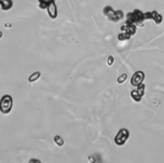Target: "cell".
Listing matches in <instances>:
<instances>
[{"mask_svg":"<svg viewBox=\"0 0 164 163\" xmlns=\"http://www.w3.org/2000/svg\"><path fill=\"white\" fill-rule=\"evenodd\" d=\"M1 38H3V32L0 31V39H1Z\"/></svg>","mask_w":164,"mask_h":163,"instance_id":"d6986e66","label":"cell"},{"mask_svg":"<svg viewBox=\"0 0 164 163\" xmlns=\"http://www.w3.org/2000/svg\"><path fill=\"white\" fill-rule=\"evenodd\" d=\"M136 25H134V24H131V22H129V21H126L124 25L121 26V28H120V32H125V33H129L131 37L136 33Z\"/></svg>","mask_w":164,"mask_h":163,"instance_id":"8992f818","label":"cell"},{"mask_svg":"<svg viewBox=\"0 0 164 163\" xmlns=\"http://www.w3.org/2000/svg\"><path fill=\"white\" fill-rule=\"evenodd\" d=\"M30 162L33 163V162H40V161H39V160H30Z\"/></svg>","mask_w":164,"mask_h":163,"instance_id":"ac0fdd59","label":"cell"},{"mask_svg":"<svg viewBox=\"0 0 164 163\" xmlns=\"http://www.w3.org/2000/svg\"><path fill=\"white\" fill-rule=\"evenodd\" d=\"M47 10H48V13H49V17L53 20H55L56 17H58V10H56V5H55V3H53L50 4L48 7H47Z\"/></svg>","mask_w":164,"mask_h":163,"instance_id":"ba28073f","label":"cell"},{"mask_svg":"<svg viewBox=\"0 0 164 163\" xmlns=\"http://www.w3.org/2000/svg\"><path fill=\"white\" fill-rule=\"evenodd\" d=\"M5 27H6V28H11V24H9V22H7V24H5Z\"/></svg>","mask_w":164,"mask_h":163,"instance_id":"e0dca14e","label":"cell"},{"mask_svg":"<svg viewBox=\"0 0 164 163\" xmlns=\"http://www.w3.org/2000/svg\"><path fill=\"white\" fill-rule=\"evenodd\" d=\"M113 63H114V58H113L112 55H109V57H108V60H107L108 66H112V65H113Z\"/></svg>","mask_w":164,"mask_h":163,"instance_id":"2e32d148","label":"cell"},{"mask_svg":"<svg viewBox=\"0 0 164 163\" xmlns=\"http://www.w3.org/2000/svg\"><path fill=\"white\" fill-rule=\"evenodd\" d=\"M130 94H131V98H132L135 102H141V99H142L143 94H145V85H143V82L140 84L138 86H136V88L132 90Z\"/></svg>","mask_w":164,"mask_h":163,"instance_id":"5b68a950","label":"cell"},{"mask_svg":"<svg viewBox=\"0 0 164 163\" xmlns=\"http://www.w3.org/2000/svg\"><path fill=\"white\" fill-rule=\"evenodd\" d=\"M151 20H153L157 25H159L163 21V16L158 11H151Z\"/></svg>","mask_w":164,"mask_h":163,"instance_id":"9c48e42d","label":"cell"},{"mask_svg":"<svg viewBox=\"0 0 164 163\" xmlns=\"http://www.w3.org/2000/svg\"><path fill=\"white\" fill-rule=\"evenodd\" d=\"M39 77H40V72H39V71H36V72H33V74H31V75H30V77H28V82L33 84V82H36V81H37Z\"/></svg>","mask_w":164,"mask_h":163,"instance_id":"7c38bea8","label":"cell"},{"mask_svg":"<svg viewBox=\"0 0 164 163\" xmlns=\"http://www.w3.org/2000/svg\"><path fill=\"white\" fill-rule=\"evenodd\" d=\"M12 104H13L12 97L10 94H4L1 99H0V112L3 114H9L12 109Z\"/></svg>","mask_w":164,"mask_h":163,"instance_id":"3957f363","label":"cell"},{"mask_svg":"<svg viewBox=\"0 0 164 163\" xmlns=\"http://www.w3.org/2000/svg\"><path fill=\"white\" fill-rule=\"evenodd\" d=\"M126 79H127V74H121L119 77H118V84H124L125 81H126Z\"/></svg>","mask_w":164,"mask_h":163,"instance_id":"9a60e30c","label":"cell"},{"mask_svg":"<svg viewBox=\"0 0 164 163\" xmlns=\"http://www.w3.org/2000/svg\"><path fill=\"white\" fill-rule=\"evenodd\" d=\"M103 13L107 16V19L112 22H118V21H120L122 17H125L122 10H114V9L109 5H107L103 9Z\"/></svg>","mask_w":164,"mask_h":163,"instance_id":"7a4b0ae2","label":"cell"},{"mask_svg":"<svg viewBox=\"0 0 164 163\" xmlns=\"http://www.w3.org/2000/svg\"><path fill=\"white\" fill-rule=\"evenodd\" d=\"M0 6L3 10H10L12 7V0H0Z\"/></svg>","mask_w":164,"mask_h":163,"instance_id":"30bf717a","label":"cell"},{"mask_svg":"<svg viewBox=\"0 0 164 163\" xmlns=\"http://www.w3.org/2000/svg\"><path fill=\"white\" fill-rule=\"evenodd\" d=\"M53 3H55V0H38V5L40 9H47Z\"/></svg>","mask_w":164,"mask_h":163,"instance_id":"8fae6325","label":"cell"},{"mask_svg":"<svg viewBox=\"0 0 164 163\" xmlns=\"http://www.w3.org/2000/svg\"><path fill=\"white\" fill-rule=\"evenodd\" d=\"M129 137H130V131L127 129H120L118 131L115 139H114V142H115V145H118V146H122V145L126 143Z\"/></svg>","mask_w":164,"mask_h":163,"instance_id":"277c9868","label":"cell"},{"mask_svg":"<svg viewBox=\"0 0 164 163\" xmlns=\"http://www.w3.org/2000/svg\"><path fill=\"white\" fill-rule=\"evenodd\" d=\"M145 80V72L143 71H136L131 77V85L132 86H138L140 84H142Z\"/></svg>","mask_w":164,"mask_h":163,"instance_id":"52a82bcc","label":"cell"},{"mask_svg":"<svg viewBox=\"0 0 164 163\" xmlns=\"http://www.w3.org/2000/svg\"><path fill=\"white\" fill-rule=\"evenodd\" d=\"M54 142H55L59 147H63L64 143H65V141H64V139L60 136V135H55L54 136Z\"/></svg>","mask_w":164,"mask_h":163,"instance_id":"4fadbf2b","label":"cell"},{"mask_svg":"<svg viewBox=\"0 0 164 163\" xmlns=\"http://www.w3.org/2000/svg\"><path fill=\"white\" fill-rule=\"evenodd\" d=\"M130 38H131V36L129 33H125V32H120L119 36H118V39L121 40V42L122 40H129Z\"/></svg>","mask_w":164,"mask_h":163,"instance_id":"5bb4252c","label":"cell"},{"mask_svg":"<svg viewBox=\"0 0 164 163\" xmlns=\"http://www.w3.org/2000/svg\"><path fill=\"white\" fill-rule=\"evenodd\" d=\"M146 20V17H145V12H142L141 10H134L132 12H129L126 15V21H129L131 22V24H134L136 26H141V27H143V21Z\"/></svg>","mask_w":164,"mask_h":163,"instance_id":"6da1fadb","label":"cell"}]
</instances>
